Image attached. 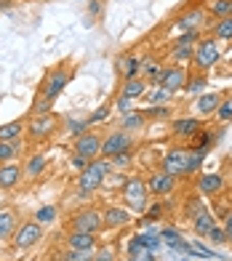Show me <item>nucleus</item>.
Returning a JSON list of instances; mask_svg holds the SVG:
<instances>
[{
	"label": "nucleus",
	"mask_w": 232,
	"mask_h": 261,
	"mask_svg": "<svg viewBox=\"0 0 232 261\" xmlns=\"http://www.w3.org/2000/svg\"><path fill=\"white\" fill-rule=\"evenodd\" d=\"M144 91H147V83L139 80V77H134V80H125L120 96H125V99H139V96H144Z\"/></svg>",
	"instance_id": "a878e982"
},
{
	"label": "nucleus",
	"mask_w": 232,
	"mask_h": 261,
	"mask_svg": "<svg viewBox=\"0 0 232 261\" xmlns=\"http://www.w3.org/2000/svg\"><path fill=\"white\" fill-rule=\"evenodd\" d=\"M195 45L198 43H173V48H171V59L173 62H192V56H195Z\"/></svg>",
	"instance_id": "b1692460"
},
{
	"label": "nucleus",
	"mask_w": 232,
	"mask_h": 261,
	"mask_svg": "<svg viewBox=\"0 0 232 261\" xmlns=\"http://www.w3.org/2000/svg\"><path fill=\"white\" fill-rule=\"evenodd\" d=\"M168 96H171V93H168L166 88H160V91H155V93H152V96H149V99H152V101H166Z\"/></svg>",
	"instance_id": "de8ad7c7"
},
{
	"label": "nucleus",
	"mask_w": 232,
	"mask_h": 261,
	"mask_svg": "<svg viewBox=\"0 0 232 261\" xmlns=\"http://www.w3.org/2000/svg\"><path fill=\"white\" fill-rule=\"evenodd\" d=\"M214 227H216V216H214V213L208 211V208H203V211L198 213V216L192 219V229L198 232L200 237H205V234L211 232Z\"/></svg>",
	"instance_id": "aec40b11"
},
{
	"label": "nucleus",
	"mask_w": 232,
	"mask_h": 261,
	"mask_svg": "<svg viewBox=\"0 0 232 261\" xmlns=\"http://www.w3.org/2000/svg\"><path fill=\"white\" fill-rule=\"evenodd\" d=\"M142 72H144L147 77L158 80V75H160V64L155 62V59H144V62H142Z\"/></svg>",
	"instance_id": "e433bc0d"
},
{
	"label": "nucleus",
	"mask_w": 232,
	"mask_h": 261,
	"mask_svg": "<svg viewBox=\"0 0 232 261\" xmlns=\"http://www.w3.org/2000/svg\"><path fill=\"white\" fill-rule=\"evenodd\" d=\"M67 248H75V251H96V237L91 232H69L67 234Z\"/></svg>",
	"instance_id": "2eb2a0df"
},
{
	"label": "nucleus",
	"mask_w": 232,
	"mask_h": 261,
	"mask_svg": "<svg viewBox=\"0 0 232 261\" xmlns=\"http://www.w3.org/2000/svg\"><path fill=\"white\" fill-rule=\"evenodd\" d=\"M118 72L125 77V80H134L139 77V72H142V62H139L136 56H118Z\"/></svg>",
	"instance_id": "6ab92c4d"
},
{
	"label": "nucleus",
	"mask_w": 232,
	"mask_h": 261,
	"mask_svg": "<svg viewBox=\"0 0 232 261\" xmlns=\"http://www.w3.org/2000/svg\"><path fill=\"white\" fill-rule=\"evenodd\" d=\"M19 152H21V139H16V141H0V165L11 163L14 158H19Z\"/></svg>",
	"instance_id": "393cba45"
},
{
	"label": "nucleus",
	"mask_w": 232,
	"mask_h": 261,
	"mask_svg": "<svg viewBox=\"0 0 232 261\" xmlns=\"http://www.w3.org/2000/svg\"><path fill=\"white\" fill-rule=\"evenodd\" d=\"M160 237H163L168 245H173V248H184V251H190V245L184 243V240H179V232L176 229H163V234H160Z\"/></svg>",
	"instance_id": "c9c22d12"
},
{
	"label": "nucleus",
	"mask_w": 232,
	"mask_h": 261,
	"mask_svg": "<svg viewBox=\"0 0 232 261\" xmlns=\"http://www.w3.org/2000/svg\"><path fill=\"white\" fill-rule=\"evenodd\" d=\"M144 117H171V110L166 104H155L149 110H144Z\"/></svg>",
	"instance_id": "ea45409f"
},
{
	"label": "nucleus",
	"mask_w": 232,
	"mask_h": 261,
	"mask_svg": "<svg viewBox=\"0 0 232 261\" xmlns=\"http://www.w3.org/2000/svg\"><path fill=\"white\" fill-rule=\"evenodd\" d=\"M123 203L125 208H131V211H147L149 208V187L144 179H139V176H134V179H128L123 184Z\"/></svg>",
	"instance_id": "20e7f679"
},
{
	"label": "nucleus",
	"mask_w": 232,
	"mask_h": 261,
	"mask_svg": "<svg viewBox=\"0 0 232 261\" xmlns=\"http://www.w3.org/2000/svg\"><path fill=\"white\" fill-rule=\"evenodd\" d=\"M75 155H83L88 160H96L101 155V139L96 134H91V130H86L83 136L75 139Z\"/></svg>",
	"instance_id": "9b49d317"
},
{
	"label": "nucleus",
	"mask_w": 232,
	"mask_h": 261,
	"mask_svg": "<svg viewBox=\"0 0 232 261\" xmlns=\"http://www.w3.org/2000/svg\"><path fill=\"white\" fill-rule=\"evenodd\" d=\"M43 171H45V158L43 155H32L24 165V176H30V179H38Z\"/></svg>",
	"instance_id": "cd10ccee"
},
{
	"label": "nucleus",
	"mask_w": 232,
	"mask_h": 261,
	"mask_svg": "<svg viewBox=\"0 0 232 261\" xmlns=\"http://www.w3.org/2000/svg\"><path fill=\"white\" fill-rule=\"evenodd\" d=\"M56 261H94V253H91V251H75V248H67V251Z\"/></svg>",
	"instance_id": "2f4dec72"
},
{
	"label": "nucleus",
	"mask_w": 232,
	"mask_h": 261,
	"mask_svg": "<svg viewBox=\"0 0 232 261\" xmlns=\"http://www.w3.org/2000/svg\"><path fill=\"white\" fill-rule=\"evenodd\" d=\"M147 187H149V192H152V195L166 197V195H171L173 189H176V179H173L171 173H166V171H158V173L149 176Z\"/></svg>",
	"instance_id": "ddd939ff"
},
{
	"label": "nucleus",
	"mask_w": 232,
	"mask_h": 261,
	"mask_svg": "<svg viewBox=\"0 0 232 261\" xmlns=\"http://www.w3.org/2000/svg\"><path fill=\"white\" fill-rule=\"evenodd\" d=\"M214 19H227L232 16V0H211V6H208Z\"/></svg>",
	"instance_id": "c85d7f7f"
},
{
	"label": "nucleus",
	"mask_w": 232,
	"mask_h": 261,
	"mask_svg": "<svg viewBox=\"0 0 232 261\" xmlns=\"http://www.w3.org/2000/svg\"><path fill=\"white\" fill-rule=\"evenodd\" d=\"M203 160H205V149L173 147V149H168L163 155V163H160L163 168H160V171L171 173L173 179H184V176H190V173H198Z\"/></svg>",
	"instance_id": "f257e3e1"
},
{
	"label": "nucleus",
	"mask_w": 232,
	"mask_h": 261,
	"mask_svg": "<svg viewBox=\"0 0 232 261\" xmlns=\"http://www.w3.org/2000/svg\"><path fill=\"white\" fill-rule=\"evenodd\" d=\"M48 112H51V101L45 99L40 91H38V93H35L32 107H30V115H48Z\"/></svg>",
	"instance_id": "473e14b6"
},
{
	"label": "nucleus",
	"mask_w": 232,
	"mask_h": 261,
	"mask_svg": "<svg viewBox=\"0 0 232 261\" xmlns=\"http://www.w3.org/2000/svg\"><path fill=\"white\" fill-rule=\"evenodd\" d=\"M187 75L190 72L184 67H163L158 75V83H160V88H166L168 93H176L187 86Z\"/></svg>",
	"instance_id": "9d476101"
},
{
	"label": "nucleus",
	"mask_w": 232,
	"mask_h": 261,
	"mask_svg": "<svg viewBox=\"0 0 232 261\" xmlns=\"http://www.w3.org/2000/svg\"><path fill=\"white\" fill-rule=\"evenodd\" d=\"M104 227V219H101V211L96 208H86V211H78L72 221H69V229L72 232H91L96 234Z\"/></svg>",
	"instance_id": "0eeeda50"
},
{
	"label": "nucleus",
	"mask_w": 232,
	"mask_h": 261,
	"mask_svg": "<svg viewBox=\"0 0 232 261\" xmlns=\"http://www.w3.org/2000/svg\"><path fill=\"white\" fill-rule=\"evenodd\" d=\"M205 86H208L205 72H192V75H187V86H184V91H190V93H200Z\"/></svg>",
	"instance_id": "c756f323"
},
{
	"label": "nucleus",
	"mask_w": 232,
	"mask_h": 261,
	"mask_svg": "<svg viewBox=\"0 0 232 261\" xmlns=\"http://www.w3.org/2000/svg\"><path fill=\"white\" fill-rule=\"evenodd\" d=\"M67 83H69V72H67V67L59 64V67H54L48 75H45V80L40 83V93L45 99H48L51 104L62 96V91L67 88Z\"/></svg>",
	"instance_id": "423d86ee"
},
{
	"label": "nucleus",
	"mask_w": 232,
	"mask_h": 261,
	"mask_svg": "<svg viewBox=\"0 0 232 261\" xmlns=\"http://www.w3.org/2000/svg\"><path fill=\"white\" fill-rule=\"evenodd\" d=\"M144 120L147 117L144 115H139V112H128V115H123V130H139V128H144Z\"/></svg>",
	"instance_id": "7c9ffc66"
},
{
	"label": "nucleus",
	"mask_w": 232,
	"mask_h": 261,
	"mask_svg": "<svg viewBox=\"0 0 232 261\" xmlns=\"http://www.w3.org/2000/svg\"><path fill=\"white\" fill-rule=\"evenodd\" d=\"M19 221H16V213L11 208H0V240H6V237H11L16 232Z\"/></svg>",
	"instance_id": "412c9836"
},
{
	"label": "nucleus",
	"mask_w": 232,
	"mask_h": 261,
	"mask_svg": "<svg viewBox=\"0 0 232 261\" xmlns=\"http://www.w3.org/2000/svg\"><path fill=\"white\" fill-rule=\"evenodd\" d=\"M219 62H222V45H219L216 38H203L195 45V56H192L195 72H208V69L216 67Z\"/></svg>",
	"instance_id": "7ed1b4c3"
},
{
	"label": "nucleus",
	"mask_w": 232,
	"mask_h": 261,
	"mask_svg": "<svg viewBox=\"0 0 232 261\" xmlns=\"http://www.w3.org/2000/svg\"><path fill=\"white\" fill-rule=\"evenodd\" d=\"M88 163H91V160H88V158H83V155H75V158H72V165H75V168H80V171L88 168Z\"/></svg>",
	"instance_id": "49530a36"
},
{
	"label": "nucleus",
	"mask_w": 232,
	"mask_h": 261,
	"mask_svg": "<svg viewBox=\"0 0 232 261\" xmlns=\"http://www.w3.org/2000/svg\"><path fill=\"white\" fill-rule=\"evenodd\" d=\"M86 125H88V123H83V120H69V123H67L69 134H75V136H83V134H86Z\"/></svg>",
	"instance_id": "c03bdc74"
},
{
	"label": "nucleus",
	"mask_w": 232,
	"mask_h": 261,
	"mask_svg": "<svg viewBox=\"0 0 232 261\" xmlns=\"http://www.w3.org/2000/svg\"><path fill=\"white\" fill-rule=\"evenodd\" d=\"M110 112H112V104H101L94 115H88V123H101V120H107Z\"/></svg>",
	"instance_id": "4c0bfd02"
},
{
	"label": "nucleus",
	"mask_w": 232,
	"mask_h": 261,
	"mask_svg": "<svg viewBox=\"0 0 232 261\" xmlns=\"http://www.w3.org/2000/svg\"><path fill=\"white\" fill-rule=\"evenodd\" d=\"M203 130V123L198 117H179V120H173L171 125V134L179 136V139H195Z\"/></svg>",
	"instance_id": "4468645a"
},
{
	"label": "nucleus",
	"mask_w": 232,
	"mask_h": 261,
	"mask_svg": "<svg viewBox=\"0 0 232 261\" xmlns=\"http://www.w3.org/2000/svg\"><path fill=\"white\" fill-rule=\"evenodd\" d=\"M88 11H91V16H96L99 11H101V6H99V0H91V3H88Z\"/></svg>",
	"instance_id": "8fccbe9b"
},
{
	"label": "nucleus",
	"mask_w": 232,
	"mask_h": 261,
	"mask_svg": "<svg viewBox=\"0 0 232 261\" xmlns=\"http://www.w3.org/2000/svg\"><path fill=\"white\" fill-rule=\"evenodd\" d=\"M224 232H227V237L232 240V211H229L227 216H224Z\"/></svg>",
	"instance_id": "09e8293b"
},
{
	"label": "nucleus",
	"mask_w": 232,
	"mask_h": 261,
	"mask_svg": "<svg viewBox=\"0 0 232 261\" xmlns=\"http://www.w3.org/2000/svg\"><path fill=\"white\" fill-rule=\"evenodd\" d=\"M216 117H219V120H222V123L232 120V101H229V99L219 104V110H216Z\"/></svg>",
	"instance_id": "a19ab883"
},
{
	"label": "nucleus",
	"mask_w": 232,
	"mask_h": 261,
	"mask_svg": "<svg viewBox=\"0 0 232 261\" xmlns=\"http://www.w3.org/2000/svg\"><path fill=\"white\" fill-rule=\"evenodd\" d=\"M224 187V179L219 173H203L198 179V192L200 195H219Z\"/></svg>",
	"instance_id": "a211bd4d"
},
{
	"label": "nucleus",
	"mask_w": 232,
	"mask_h": 261,
	"mask_svg": "<svg viewBox=\"0 0 232 261\" xmlns=\"http://www.w3.org/2000/svg\"><path fill=\"white\" fill-rule=\"evenodd\" d=\"M21 176H24V171H21L19 165H14V163H3V165H0V189L16 187V184L21 181Z\"/></svg>",
	"instance_id": "dca6fc26"
},
{
	"label": "nucleus",
	"mask_w": 232,
	"mask_h": 261,
	"mask_svg": "<svg viewBox=\"0 0 232 261\" xmlns=\"http://www.w3.org/2000/svg\"><path fill=\"white\" fill-rule=\"evenodd\" d=\"M101 219H104V229H120V227H128L131 224V213L128 208H120V205H110V208H104L101 213Z\"/></svg>",
	"instance_id": "f8f14e48"
},
{
	"label": "nucleus",
	"mask_w": 232,
	"mask_h": 261,
	"mask_svg": "<svg viewBox=\"0 0 232 261\" xmlns=\"http://www.w3.org/2000/svg\"><path fill=\"white\" fill-rule=\"evenodd\" d=\"M205 237H208L211 243H216V245H222V243H227V240H229V237H227V232H224V227H219V224H216V227H214L211 232H208Z\"/></svg>",
	"instance_id": "58836bf2"
},
{
	"label": "nucleus",
	"mask_w": 232,
	"mask_h": 261,
	"mask_svg": "<svg viewBox=\"0 0 232 261\" xmlns=\"http://www.w3.org/2000/svg\"><path fill=\"white\" fill-rule=\"evenodd\" d=\"M56 130V117L48 112V115H32L30 117V123H27V136H30V141H45L51 134Z\"/></svg>",
	"instance_id": "6e6552de"
},
{
	"label": "nucleus",
	"mask_w": 232,
	"mask_h": 261,
	"mask_svg": "<svg viewBox=\"0 0 232 261\" xmlns=\"http://www.w3.org/2000/svg\"><path fill=\"white\" fill-rule=\"evenodd\" d=\"M56 219V205H43V208H38L35 211V216H32V221H38V224H51Z\"/></svg>",
	"instance_id": "72a5a7b5"
},
{
	"label": "nucleus",
	"mask_w": 232,
	"mask_h": 261,
	"mask_svg": "<svg viewBox=\"0 0 232 261\" xmlns=\"http://www.w3.org/2000/svg\"><path fill=\"white\" fill-rule=\"evenodd\" d=\"M163 211H166V205H163V203H158V205H149V208H147V219H149V221H155V219H163Z\"/></svg>",
	"instance_id": "37998d69"
},
{
	"label": "nucleus",
	"mask_w": 232,
	"mask_h": 261,
	"mask_svg": "<svg viewBox=\"0 0 232 261\" xmlns=\"http://www.w3.org/2000/svg\"><path fill=\"white\" fill-rule=\"evenodd\" d=\"M110 171H112V163H110L107 158L91 160L88 168H83V171H80V176H78V192H80V195L96 192V189L104 184V179L110 176Z\"/></svg>",
	"instance_id": "f03ea898"
},
{
	"label": "nucleus",
	"mask_w": 232,
	"mask_h": 261,
	"mask_svg": "<svg viewBox=\"0 0 232 261\" xmlns=\"http://www.w3.org/2000/svg\"><path fill=\"white\" fill-rule=\"evenodd\" d=\"M131 163V152H120V155L112 158V165H128Z\"/></svg>",
	"instance_id": "a18cd8bd"
},
{
	"label": "nucleus",
	"mask_w": 232,
	"mask_h": 261,
	"mask_svg": "<svg viewBox=\"0 0 232 261\" xmlns=\"http://www.w3.org/2000/svg\"><path fill=\"white\" fill-rule=\"evenodd\" d=\"M3 8H11V0H0V11Z\"/></svg>",
	"instance_id": "3c124183"
},
{
	"label": "nucleus",
	"mask_w": 232,
	"mask_h": 261,
	"mask_svg": "<svg viewBox=\"0 0 232 261\" xmlns=\"http://www.w3.org/2000/svg\"><path fill=\"white\" fill-rule=\"evenodd\" d=\"M211 38H216V40H232V16L216 19V21H214Z\"/></svg>",
	"instance_id": "bb28decb"
},
{
	"label": "nucleus",
	"mask_w": 232,
	"mask_h": 261,
	"mask_svg": "<svg viewBox=\"0 0 232 261\" xmlns=\"http://www.w3.org/2000/svg\"><path fill=\"white\" fill-rule=\"evenodd\" d=\"M203 19H205V11H203V8H192V11H187L184 16L176 19V27H179L182 32H192V30H198V27L203 24Z\"/></svg>",
	"instance_id": "f3484780"
},
{
	"label": "nucleus",
	"mask_w": 232,
	"mask_h": 261,
	"mask_svg": "<svg viewBox=\"0 0 232 261\" xmlns=\"http://www.w3.org/2000/svg\"><path fill=\"white\" fill-rule=\"evenodd\" d=\"M27 130V123L24 120H11V123H3L0 125V141H16L21 139V134Z\"/></svg>",
	"instance_id": "4be33fe9"
},
{
	"label": "nucleus",
	"mask_w": 232,
	"mask_h": 261,
	"mask_svg": "<svg viewBox=\"0 0 232 261\" xmlns=\"http://www.w3.org/2000/svg\"><path fill=\"white\" fill-rule=\"evenodd\" d=\"M219 104H222V99H219L216 93H203V96L198 99V104H195V110H198L200 115H216Z\"/></svg>",
	"instance_id": "5701e85b"
},
{
	"label": "nucleus",
	"mask_w": 232,
	"mask_h": 261,
	"mask_svg": "<svg viewBox=\"0 0 232 261\" xmlns=\"http://www.w3.org/2000/svg\"><path fill=\"white\" fill-rule=\"evenodd\" d=\"M94 261H115L112 248H96V251H94Z\"/></svg>",
	"instance_id": "79ce46f5"
},
{
	"label": "nucleus",
	"mask_w": 232,
	"mask_h": 261,
	"mask_svg": "<svg viewBox=\"0 0 232 261\" xmlns=\"http://www.w3.org/2000/svg\"><path fill=\"white\" fill-rule=\"evenodd\" d=\"M229 243H232V240H229Z\"/></svg>",
	"instance_id": "603ef678"
},
{
	"label": "nucleus",
	"mask_w": 232,
	"mask_h": 261,
	"mask_svg": "<svg viewBox=\"0 0 232 261\" xmlns=\"http://www.w3.org/2000/svg\"><path fill=\"white\" fill-rule=\"evenodd\" d=\"M203 208H205V203H203L200 197H190L187 203H184V216H187V219H195Z\"/></svg>",
	"instance_id": "f704fd0d"
},
{
	"label": "nucleus",
	"mask_w": 232,
	"mask_h": 261,
	"mask_svg": "<svg viewBox=\"0 0 232 261\" xmlns=\"http://www.w3.org/2000/svg\"><path fill=\"white\" fill-rule=\"evenodd\" d=\"M134 144V139L128 130H112V134L101 141V158H115V155H120V152H128Z\"/></svg>",
	"instance_id": "1a4fd4ad"
},
{
	"label": "nucleus",
	"mask_w": 232,
	"mask_h": 261,
	"mask_svg": "<svg viewBox=\"0 0 232 261\" xmlns=\"http://www.w3.org/2000/svg\"><path fill=\"white\" fill-rule=\"evenodd\" d=\"M40 240H43V224H38V221H21L16 232L11 234V243H14L16 251H30Z\"/></svg>",
	"instance_id": "39448f33"
}]
</instances>
